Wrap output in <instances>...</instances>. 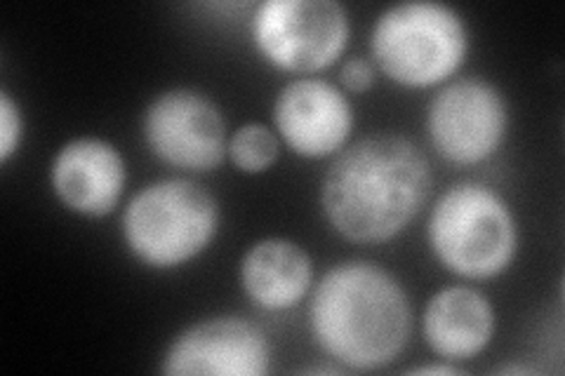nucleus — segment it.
Masks as SVG:
<instances>
[{"instance_id": "4", "label": "nucleus", "mask_w": 565, "mask_h": 376, "mask_svg": "<svg viewBox=\"0 0 565 376\" xmlns=\"http://www.w3.org/2000/svg\"><path fill=\"white\" fill-rule=\"evenodd\" d=\"M427 240L446 271L465 280H490L516 261L521 233L502 193L481 182H459L436 198Z\"/></svg>"}, {"instance_id": "8", "label": "nucleus", "mask_w": 565, "mask_h": 376, "mask_svg": "<svg viewBox=\"0 0 565 376\" xmlns=\"http://www.w3.org/2000/svg\"><path fill=\"white\" fill-rule=\"evenodd\" d=\"M141 137L161 163L186 172L217 170L228 149L222 109L193 87H170L156 95L141 116Z\"/></svg>"}, {"instance_id": "11", "label": "nucleus", "mask_w": 565, "mask_h": 376, "mask_svg": "<svg viewBox=\"0 0 565 376\" xmlns=\"http://www.w3.org/2000/svg\"><path fill=\"white\" fill-rule=\"evenodd\" d=\"M128 184L126 158L102 137H74L50 163L55 198L85 219H104L118 207Z\"/></svg>"}, {"instance_id": "17", "label": "nucleus", "mask_w": 565, "mask_h": 376, "mask_svg": "<svg viewBox=\"0 0 565 376\" xmlns=\"http://www.w3.org/2000/svg\"><path fill=\"white\" fill-rule=\"evenodd\" d=\"M459 369L455 367V363H448V365H422V367H415L411 369V374H457Z\"/></svg>"}, {"instance_id": "15", "label": "nucleus", "mask_w": 565, "mask_h": 376, "mask_svg": "<svg viewBox=\"0 0 565 376\" xmlns=\"http://www.w3.org/2000/svg\"><path fill=\"white\" fill-rule=\"evenodd\" d=\"M24 114L8 89H0V165H8L12 155L22 149Z\"/></svg>"}, {"instance_id": "3", "label": "nucleus", "mask_w": 565, "mask_h": 376, "mask_svg": "<svg viewBox=\"0 0 565 376\" xmlns=\"http://www.w3.org/2000/svg\"><path fill=\"white\" fill-rule=\"evenodd\" d=\"M220 224L215 193L193 179L170 176L132 195L122 210L120 233L139 264L153 271H174L210 249Z\"/></svg>"}, {"instance_id": "1", "label": "nucleus", "mask_w": 565, "mask_h": 376, "mask_svg": "<svg viewBox=\"0 0 565 376\" xmlns=\"http://www.w3.org/2000/svg\"><path fill=\"white\" fill-rule=\"evenodd\" d=\"M431 191L429 158L415 141L398 132H377L334 155L321 184V210L344 240L380 245L413 224Z\"/></svg>"}, {"instance_id": "9", "label": "nucleus", "mask_w": 565, "mask_h": 376, "mask_svg": "<svg viewBox=\"0 0 565 376\" xmlns=\"http://www.w3.org/2000/svg\"><path fill=\"white\" fill-rule=\"evenodd\" d=\"M271 342L241 315H212L184 327L168 344V376H264L271 372Z\"/></svg>"}, {"instance_id": "18", "label": "nucleus", "mask_w": 565, "mask_h": 376, "mask_svg": "<svg viewBox=\"0 0 565 376\" xmlns=\"http://www.w3.org/2000/svg\"><path fill=\"white\" fill-rule=\"evenodd\" d=\"M494 374H521V376H525V374H535V369L527 367V365H504V367L494 369Z\"/></svg>"}, {"instance_id": "12", "label": "nucleus", "mask_w": 565, "mask_h": 376, "mask_svg": "<svg viewBox=\"0 0 565 376\" xmlns=\"http://www.w3.org/2000/svg\"><path fill=\"white\" fill-rule=\"evenodd\" d=\"M494 330L498 315L492 301L469 284L438 290L422 315L424 339L446 363H465L481 355L492 344Z\"/></svg>"}, {"instance_id": "5", "label": "nucleus", "mask_w": 565, "mask_h": 376, "mask_svg": "<svg viewBox=\"0 0 565 376\" xmlns=\"http://www.w3.org/2000/svg\"><path fill=\"white\" fill-rule=\"evenodd\" d=\"M469 50L467 20L438 0L388 6L370 33V52L380 74L413 89L450 83L465 66Z\"/></svg>"}, {"instance_id": "13", "label": "nucleus", "mask_w": 565, "mask_h": 376, "mask_svg": "<svg viewBox=\"0 0 565 376\" xmlns=\"http://www.w3.org/2000/svg\"><path fill=\"white\" fill-rule=\"evenodd\" d=\"M238 276L243 292L259 309L290 311L311 290L313 261L290 238H264L243 255Z\"/></svg>"}, {"instance_id": "2", "label": "nucleus", "mask_w": 565, "mask_h": 376, "mask_svg": "<svg viewBox=\"0 0 565 376\" xmlns=\"http://www.w3.org/2000/svg\"><path fill=\"white\" fill-rule=\"evenodd\" d=\"M309 325L316 344L347 369H382L411 342V297L384 266L342 261L316 282Z\"/></svg>"}, {"instance_id": "10", "label": "nucleus", "mask_w": 565, "mask_h": 376, "mask_svg": "<svg viewBox=\"0 0 565 376\" xmlns=\"http://www.w3.org/2000/svg\"><path fill=\"white\" fill-rule=\"evenodd\" d=\"M356 114L340 85L302 76L282 85L274 99V128L292 153L323 160L351 139Z\"/></svg>"}, {"instance_id": "14", "label": "nucleus", "mask_w": 565, "mask_h": 376, "mask_svg": "<svg viewBox=\"0 0 565 376\" xmlns=\"http://www.w3.org/2000/svg\"><path fill=\"white\" fill-rule=\"evenodd\" d=\"M226 155L243 174H262L276 165L280 155V139L269 125L245 122L228 137Z\"/></svg>"}, {"instance_id": "16", "label": "nucleus", "mask_w": 565, "mask_h": 376, "mask_svg": "<svg viewBox=\"0 0 565 376\" xmlns=\"http://www.w3.org/2000/svg\"><path fill=\"white\" fill-rule=\"evenodd\" d=\"M340 83L344 93L365 95L377 83V66L367 57H351L340 68Z\"/></svg>"}, {"instance_id": "7", "label": "nucleus", "mask_w": 565, "mask_h": 376, "mask_svg": "<svg viewBox=\"0 0 565 376\" xmlns=\"http://www.w3.org/2000/svg\"><path fill=\"white\" fill-rule=\"evenodd\" d=\"M509 132V104L486 78H457L438 89L427 109V137L452 165H481L498 153Z\"/></svg>"}, {"instance_id": "6", "label": "nucleus", "mask_w": 565, "mask_h": 376, "mask_svg": "<svg viewBox=\"0 0 565 376\" xmlns=\"http://www.w3.org/2000/svg\"><path fill=\"white\" fill-rule=\"evenodd\" d=\"M250 35L264 62L311 76L340 62L351 20L338 0H264L253 12Z\"/></svg>"}]
</instances>
